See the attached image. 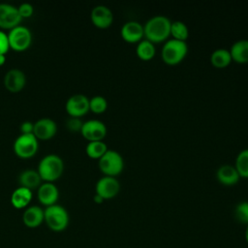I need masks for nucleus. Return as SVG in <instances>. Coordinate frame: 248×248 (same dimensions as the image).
I'll return each mask as SVG.
<instances>
[{"label":"nucleus","mask_w":248,"mask_h":248,"mask_svg":"<svg viewBox=\"0 0 248 248\" xmlns=\"http://www.w3.org/2000/svg\"><path fill=\"white\" fill-rule=\"evenodd\" d=\"M171 20L164 15H155L143 24L144 39L155 43L165 42L170 35Z\"/></svg>","instance_id":"nucleus-1"},{"label":"nucleus","mask_w":248,"mask_h":248,"mask_svg":"<svg viewBox=\"0 0 248 248\" xmlns=\"http://www.w3.org/2000/svg\"><path fill=\"white\" fill-rule=\"evenodd\" d=\"M63 169L64 163L62 158L55 153H49L40 160L37 170L42 179L52 182L62 174Z\"/></svg>","instance_id":"nucleus-2"},{"label":"nucleus","mask_w":248,"mask_h":248,"mask_svg":"<svg viewBox=\"0 0 248 248\" xmlns=\"http://www.w3.org/2000/svg\"><path fill=\"white\" fill-rule=\"evenodd\" d=\"M187 52L188 45L186 41L171 38L165 41L161 49V56L166 64L176 65L185 58Z\"/></svg>","instance_id":"nucleus-3"},{"label":"nucleus","mask_w":248,"mask_h":248,"mask_svg":"<svg viewBox=\"0 0 248 248\" xmlns=\"http://www.w3.org/2000/svg\"><path fill=\"white\" fill-rule=\"evenodd\" d=\"M45 222L53 232H62L69 225V213L67 209L57 203L48 205L44 209Z\"/></svg>","instance_id":"nucleus-4"},{"label":"nucleus","mask_w":248,"mask_h":248,"mask_svg":"<svg viewBox=\"0 0 248 248\" xmlns=\"http://www.w3.org/2000/svg\"><path fill=\"white\" fill-rule=\"evenodd\" d=\"M98 160L99 168L105 175L116 176L124 169V159L114 149H108Z\"/></svg>","instance_id":"nucleus-5"},{"label":"nucleus","mask_w":248,"mask_h":248,"mask_svg":"<svg viewBox=\"0 0 248 248\" xmlns=\"http://www.w3.org/2000/svg\"><path fill=\"white\" fill-rule=\"evenodd\" d=\"M38 139L33 133H21L14 141V150L21 158L32 157L38 150Z\"/></svg>","instance_id":"nucleus-6"},{"label":"nucleus","mask_w":248,"mask_h":248,"mask_svg":"<svg viewBox=\"0 0 248 248\" xmlns=\"http://www.w3.org/2000/svg\"><path fill=\"white\" fill-rule=\"evenodd\" d=\"M8 38L10 47L17 51L28 48L32 42V34L30 29L20 24L10 29L8 33Z\"/></svg>","instance_id":"nucleus-7"},{"label":"nucleus","mask_w":248,"mask_h":248,"mask_svg":"<svg viewBox=\"0 0 248 248\" xmlns=\"http://www.w3.org/2000/svg\"><path fill=\"white\" fill-rule=\"evenodd\" d=\"M96 194L100 195L104 200L115 197L120 191V182L115 176L104 175L100 177L95 185Z\"/></svg>","instance_id":"nucleus-8"},{"label":"nucleus","mask_w":248,"mask_h":248,"mask_svg":"<svg viewBox=\"0 0 248 248\" xmlns=\"http://www.w3.org/2000/svg\"><path fill=\"white\" fill-rule=\"evenodd\" d=\"M80 133L88 141L102 140L107 135V126L100 119H88L83 122Z\"/></svg>","instance_id":"nucleus-9"},{"label":"nucleus","mask_w":248,"mask_h":248,"mask_svg":"<svg viewBox=\"0 0 248 248\" xmlns=\"http://www.w3.org/2000/svg\"><path fill=\"white\" fill-rule=\"evenodd\" d=\"M65 108L71 116L79 117L89 110V99L82 93H75L68 98Z\"/></svg>","instance_id":"nucleus-10"},{"label":"nucleus","mask_w":248,"mask_h":248,"mask_svg":"<svg viewBox=\"0 0 248 248\" xmlns=\"http://www.w3.org/2000/svg\"><path fill=\"white\" fill-rule=\"evenodd\" d=\"M21 19L17 7L5 2L0 3V27L12 29L18 25Z\"/></svg>","instance_id":"nucleus-11"},{"label":"nucleus","mask_w":248,"mask_h":248,"mask_svg":"<svg viewBox=\"0 0 248 248\" xmlns=\"http://www.w3.org/2000/svg\"><path fill=\"white\" fill-rule=\"evenodd\" d=\"M90 18L93 24L99 28H107L113 21L112 11L106 5H96L92 8Z\"/></svg>","instance_id":"nucleus-12"},{"label":"nucleus","mask_w":248,"mask_h":248,"mask_svg":"<svg viewBox=\"0 0 248 248\" xmlns=\"http://www.w3.org/2000/svg\"><path fill=\"white\" fill-rule=\"evenodd\" d=\"M122 39L128 43H139L143 39V25L137 20H128L120 29Z\"/></svg>","instance_id":"nucleus-13"},{"label":"nucleus","mask_w":248,"mask_h":248,"mask_svg":"<svg viewBox=\"0 0 248 248\" xmlns=\"http://www.w3.org/2000/svg\"><path fill=\"white\" fill-rule=\"evenodd\" d=\"M57 131L56 122L50 117H42L34 122L33 134L37 139L47 140L55 135Z\"/></svg>","instance_id":"nucleus-14"},{"label":"nucleus","mask_w":248,"mask_h":248,"mask_svg":"<svg viewBox=\"0 0 248 248\" xmlns=\"http://www.w3.org/2000/svg\"><path fill=\"white\" fill-rule=\"evenodd\" d=\"M26 82V76L20 69H10L4 76V85L11 92L21 90Z\"/></svg>","instance_id":"nucleus-15"},{"label":"nucleus","mask_w":248,"mask_h":248,"mask_svg":"<svg viewBox=\"0 0 248 248\" xmlns=\"http://www.w3.org/2000/svg\"><path fill=\"white\" fill-rule=\"evenodd\" d=\"M37 196L41 203L48 206L56 203L59 197V191L54 183L51 181H46L40 184Z\"/></svg>","instance_id":"nucleus-16"},{"label":"nucleus","mask_w":248,"mask_h":248,"mask_svg":"<svg viewBox=\"0 0 248 248\" xmlns=\"http://www.w3.org/2000/svg\"><path fill=\"white\" fill-rule=\"evenodd\" d=\"M216 178L220 183L231 186L238 182L240 175L234 165L223 164L216 170Z\"/></svg>","instance_id":"nucleus-17"},{"label":"nucleus","mask_w":248,"mask_h":248,"mask_svg":"<svg viewBox=\"0 0 248 248\" xmlns=\"http://www.w3.org/2000/svg\"><path fill=\"white\" fill-rule=\"evenodd\" d=\"M23 224L28 228H37L45 221L44 209L39 205H30L22 214Z\"/></svg>","instance_id":"nucleus-18"},{"label":"nucleus","mask_w":248,"mask_h":248,"mask_svg":"<svg viewBox=\"0 0 248 248\" xmlns=\"http://www.w3.org/2000/svg\"><path fill=\"white\" fill-rule=\"evenodd\" d=\"M232 59L237 63L248 62V39L236 40L230 47Z\"/></svg>","instance_id":"nucleus-19"},{"label":"nucleus","mask_w":248,"mask_h":248,"mask_svg":"<svg viewBox=\"0 0 248 248\" xmlns=\"http://www.w3.org/2000/svg\"><path fill=\"white\" fill-rule=\"evenodd\" d=\"M32 200V191L26 187L16 188L11 195V202L16 208L26 207Z\"/></svg>","instance_id":"nucleus-20"},{"label":"nucleus","mask_w":248,"mask_h":248,"mask_svg":"<svg viewBox=\"0 0 248 248\" xmlns=\"http://www.w3.org/2000/svg\"><path fill=\"white\" fill-rule=\"evenodd\" d=\"M42 177L38 170L34 169H25L18 175V182L20 186L28 189H34L40 186Z\"/></svg>","instance_id":"nucleus-21"},{"label":"nucleus","mask_w":248,"mask_h":248,"mask_svg":"<svg viewBox=\"0 0 248 248\" xmlns=\"http://www.w3.org/2000/svg\"><path fill=\"white\" fill-rule=\"evenodd\" d=\"M210 63L217 68H224L231 64L232 55L230 49L226 47H218L214 49L210 54Z\"/></svg>","instance_id":"nucleus-22"},{"label":"nucleus","mask_w":248,"mask_h":248,"mask_svg":"<svg viewBox=\"0 0 248 248\" xmlns=\"http://www.w3.org/2000/svg\"><path fill=\"white\" fill-rule=\"evenodd\" d=\"M155 53L156 47L152 42L143 38L137 44L136 54L141 60H149L154 57Z\"/></svg>","instance_id":"nucleus-23"},{"label":"nucleus","mask_w":248,"mask_h":248,"mask_svg":"<svg viewBox=\"0 0 248 248\" xmlns=\"http://www.w3.org/2000/svg\"><path fill=\"white\" fill-rule=\"evenodd\" d=\"M107 143L102 140H90L87 142L85 146V151L87 155L91 158L99 159L107 150H108Z\"/></svg>","instance_id":"nucleus-24"},{"label":"nucleus","mask_w":248,"mask_h":248,"mask_svg":"<svg viewBox=\"0 0 248 248\" xmlns=\"http://www.w3.org/2000/svg\"><path fill=\"white\" fill-rule=\"evenodd\" d=\"M234 167L240 177H248V147L241 149L234 161Z\"/></svg>","instance_id":"nucleus-25"},{"label":"nucleus","mask_w":248,"mask_h":248,"mask_svg":"<svg viewBox=\"0 0 248 248\" xmlns=\"http://www.w3.org/2000/svg\"><path fill=\"white\" fill-rule=\"evenodd\" d=\"M170 35L173 39L186 41L189 36V29L185 22L181 20L171 21L170 24Z\"/></svg>","instance_id":"nucleus-26"},{"label":"nucleus","mask_w":248,"mask_h":248,"mask_svg":"<svg viewBox=\"0 0 248 248\" xmlns=\"http://www.w3.org/2000/svg\"><path fill=\"white\" fill-rule=\"evenodd\" d=\"M108 108V101L102 95H95L89 99V109L95 113L104 112Z\"/></svg>","instance_id":"nucleus-27"},{"label":"nucleus","mask_w":248,"mask_h":248,"mask_svg":"<svg viewBox=\"0 0 248 248\" xmlns=\"http://www.w3.org/2000/svg\"><path fill=\"white\" fill-rule=\"evenodd\" d=\"M234 215L240 223L248 225V201H243L236 204Z\"/></svg>","instance_id":"nucleus-28"},{"label":"nucleus","mask_w":248,"mask_h":248,"mask_svg":"<svg viewBox=\"0 0 248 248\" xmlns=\"http://www.w3.org/2000/svg\"><path fill=\"white\" fill-rule=\"evenodd\" d=\"M83 122L81 121V119L79 117H75V116H71L66 120V127L72 131V132H77V131H80L81 126H82Z\"/></svg>","instance_id":"nucleus-29"},{"label":"nucleus","mask_w":248,"mask_h":248,"mask_svg":"<svg viewBox=\"0 0 248 248\" xmlns=\"http://www.w3.org/2000/svg\"><path fill=\"white\" fill-rule=\"evenodd\" d=\"M18 13L20 15L21 17H29L32 16L33 14V11H34V8L32 6V4H30L29 2H24V3H21L18 7Z\"/></svg>","instance_id":"nucleus-30"},{"label":"nucleus","mask_w":248,"mask_h":248,"mask_svg":"<svg viewBox=\"0 0 248 248\" xmlns=\"http://www.w3.org/2000/svg\"><path fill=\"white\" fill-rule=\"evenodd\" d=\"M10 48L8 34L0 30V54H5Z\"/></svg>","instance_id":"nucleus-31"},{"label":"nucleus","mask_w":248,"mask_h":248,"mask_svg":"<svg viewBox=\"0 0 248 248\" xmlns=\"http://www.w3.org/2000/svg\"><path fill=\"white\" fill-rule=\"evenodd\" d=\"M33 127H34V123L31 121H23L20 124V131L23 134H27V133H33Z\"/></svg>","instance_id":"nucleus-32"},{"label":"nucleus","mask_w":248,"mask_h":248,"mask_svg":"<svg viewBox=\"0 0 248 248\" xmlns=\"http://www.w3.org/2000/svg\"><path fill=\"white\" fill-rule=\"evenodd\" d=\"M93 200H94V202H97V203H101V202H103V201H104V199H103L100 195H98V194H95V195H94Z\"/></svg>","instance_id":"nucleus-33"},{"label":"nucleus","mask_w":248,"mask_h":248,"mask_svg":"<svg viewBox=\"0 0 248 248\" xmlns=\"http://www.w3.org/2000/svg\"><path fill=\"white\" fill-rule=\"evenodd\" d=\"M5 61H6V56H5V54H0V66L3 65Z\"/></svg>","instance_id":"nucleus-34"},{"label":"nucleus","mask_w":248,"mask_h":248,"mask_svg":"<svg viewBox=\"0 0 248 248\" xmlns=\"http://www.w3.org/2000/svg\"><path fill=\"white\" fill-rule=\"evenodd\" d=\"M245 239H246V242L248 243V225H246V229H245Z\"/></svg>","instance_id":"nucleus-35"}]
</instances>
